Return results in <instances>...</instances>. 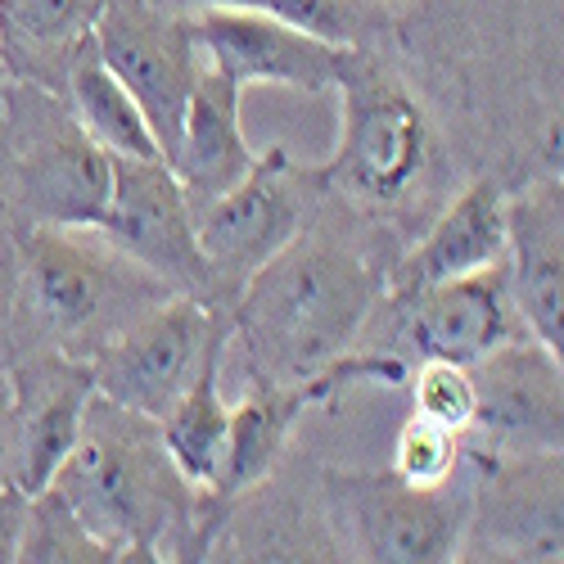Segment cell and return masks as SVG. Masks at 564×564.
Masks as SVG:
<instances>
[{
  "label": "cell",
  "mask_w": 564,
  "mask_h": 564,
  "mask_svg": "<svg viewBox=\"0 0 564 564\" xmlns=\"http://www.w3.org/2000/svg\"><path fill=\"white\" fill-rule=\"evenodd\" d=\"M389 294V267L335 230H299L262 262L230 303V335L245 344L249 375L299 384L330 366Z\"/></svg>",
  "instance_id": "cell-1"
},
{
  "label": "cell",
  "mask_w": 564,
  "mask_h": 564,
  "mask_svg": "<svg viewBox=\"0 0 564 564\" xmlns=\"http://www.w3.org/2000/svg\"><path fill=\"white\" fill-rule=\"evenodd\" d=\"M51 488L118 560H185L204 497L181 479L154 420L100 393Z\"/></svg>",
  "instance_id": "cell-2"
},
{
  "label": "cell",
  "mask_w": 564,
  "mask_h": 564,
  "mask_svg": "<svg viewBox=\"0 0 564 564\" xmlns=\"http://www.w3.org/2000/svg\"><path fill=\"white\" fill-rule=\"evenodd\" d=\"M19 312L32 335L59 352L90 357L122 325L159 307L163 280L118 253L100 230L82 226H23L19 235Z\"/></svg>",
  "instance_id": "cell-3"
},
{
  "label": "cell",
  "mask_w": 564,
  "mask_h": 564,
  "mask_svg": "<svg viewBox=\"0 0 564 564\" xmlns=\"http://www.w3.org/2000/svg\"><path fill=\"white\" fill-rule=\"evenodd\" d=\"M339 90V145L321 163L325 191L366 213H398L438 167V131L415 90L375 59V45L348 51Z\"/></svg>",
  "instance_id": "cell-4"
},
{
  "label": "cell",
  "mask_w": 564,
  "mask_h": 564,
  "mask_svg": "<svg viewBox=\"0 0 564 564\" xmlns=\"http://www.w3.org/2000/svg\"><path fill=\"white\" fill-rule=\"evenodd\" d=\"M109 191L113 154L77 127L64 96L14 77L0 150V199L14 208L19 226L96 230Z\"/></svg>",
  "instance_id": "cell-5"
},
{
  "label": "cell",
  "mask_w": 564,
  "mask_h": 564,
  "mask_svg": "<svg viewBox=\"0 0 564 564\" xmlns=\"http://www.w3.org/2000/svg\"><path fill=\"white\" fill-rule=\"evenodd\" d=\"M469 492L456 475L438 488H415L393 469H325V510L352 560L443 564L460 560Z\"/></svg>",
  "instance_id": "cell-6"
},
{
  "label": "cell",
  "mask_w": 564,
  "mask_h": 564,
  "mask_svg": "<svg viewBox=\"0 0 564 564\" xmlns=\"http://www.w3.org/2000/svg\"><path fill=\"white\" fill-rule=\"evenodd\" d=\"M321 199H330L321 167H303L290 159V150L271 145L226 195L199 208L195 235L213 280V307L230 312L245 280L285 249L303 226H312Z\"/></svg>",
  "instance_id": "cell-7"
},
{
  "label": "cell",
  "mask_w": 564,
  "mask_h": 564,
  "mask_svg": "<svg viewBox=\"0 0 564 564\" xmlns=\"http://www.w3.org/2000/svg\"><path fill=\"white\" fill-rule=\"evenodd\" d=\"M230 335V312L208 307L195 294H167L159 307L140 312L131 325L96 348L90 361V380L96 393L159 420L199 375L204 357Z\"/></svg>",
  "instance_id": "cell-8"
},
{
  "label": "cell",
  "mask_w": 564,
  "mask_h": 564,
  "mask_svg": "<svg viewBox=\"0 0 564 564\" xmlns=\"http://www.w3.org/2000/svg\"><path fill=\"white\" fill-rule=\"evenodd\" d=\"M90 41L105 68L135 96L159 140V154L172 159L185 105L204 68L195 14L176 10L172 0H105Z\"/></svg>",
  "instance_id": "cell-9"
},
{
  "label": "cell",
  "mask_w": 564,
  "mask_h": 564,
  "mask_svg": "<svg viewBox=\"0 0 564 564\" xmlns=\"http://www.w3.org/2000/svg\"><path fill=\"white\" fill-rule=\"evenodd\" d=\"M96 230L118 253L154 271L167 290L195 294L213 307V280L199 253L195 208L163 159H113V191Z\"/></svg>",
  "instance_id": "cell-10"
},
{
  "label": "cell",
  "mask_w": 564,
  "mask_h": 564,
  "mask_svg": "<svg viewBox=\"0 0 564 564\" xmlns=\"http://www.w3.org/2000/svg\"><path fill=\"white\" fill-rule=\"evenodd\" d=\"M469 492L460 560H560V452L484 456Z\"/></svg>",
  "instance_id": "cell-11"
},
{
  "label": "cell",
  "mask_w": 564,
  "mask_h": 564,
  "mask_svg": "<svg viewBox=\"0 0 564 564\" xmlns=\"http://www.w3.org/2000/svg\"><path fill=\"white\" fill-rule=\"evenodd\" d=\"M475 380V425L484 456H533L564 443V380L560 357L533 335H520L469 366Z\"/></svg>",
  "instance_id": "cell-12"
},
{
  "label": "cell",
  "mask_w": 564,
  "mask_h": 564,
  "mask_svg": "<svg viewBox=\"0 0 564 564\" xmlns=\"http://www.w3.org/2000/svg\"><path fill=\"white\" fill-rule=\"evenodd\" d=\"M96 398L90 361L41 348L10 370V488L36 497L77 447L86 402Z\"/></svg>",
  "instance_id": "cell-13"
},
{
  "label": "cell",
  "mask_w": 564,
  "mask_h": 564,
  "mask_svg": "<svg viewBox=\"0 0 564 564\" xmlns=\"http://www.w3.org/2000/svg\"><path fill=\"white\" fill-rule=\"evenodd\" d=\"M195 41L208 68H217L235 86H290V90H335L352 45L321 41L285 19L258 10H199Z\"/></svg>",
  "instance_id": "cell-14"
},
{
  "label": "cell",
  "mask_w": 564,
  "mask_h": 564,
  "mask_svg": "<svg viewBox=\"0 0 564 564\" xmlns=\"http://www.w3.org/2000/svg\"><path fill=\"white\" fill-rule=\"evenodd\" d=\"M393 303L406 307V339L420 357L475 366L492 348L529 335L510 299L506 258L469 275H452L443 285H430L411 299H393Z\"/></svg>",
  "instance_id": "cell-15"
},
{
  "label": "cell",
  "mask_w": 564,
  "mask_h": 564,
  "mask_svg": "<svg viewBox=\"0 0 564 564\" xmlns=\"http://www.w3.org/2000/svg\"><path fill=\"white\" fill-rule=\"evenodd\" d=\"M506 280L524 330L564 352V185L533 181L520 199H506Z\"/></svg>",
  "instance_id": "cell-16"
},
{
  "label": "cell",
  "mask_w": 564,
  "mask_h": 564,
  "mask_svg": "<svg viewBox=\"0 0 564 564\" xmlns=\"http://www.w3.org/2000/svg\"><path fill=\"white\" fill-rule=\"evenodd\" d=\"M506 258V195L492 176H475L420 235V245L389 267V303L411 299L452 275H469Z\"/></svg>",
  "instance_id": "cell-17"
},
{
  "label": "cell",
  "mask_w": 564,
  "mask_h": 564,
  "mask_svg": "<svg viewBox=\"0 0 564 564\" xmlns=\"http://www.w3.org/2000/svg\"><path fill=\"white\" fill-rule=\"evenodd\" d=\"M240 96L245 90L226 82L217 68H199V82L191 90V105L181 118V135L176 150L167 159V167L176 172L191 208H208L217 195H226L235 181L253 167V145L245 140L240 127Z\"/></svg>",
  "instance_id": "cell-18"
},
{
  "label": "cell",
  "mask_w": 564,
  "mask_h": 564,
  "mask_svg": "<svg viewBox=\"0 0 564 564\" xmlns=\"http://www.w3.org/2000/svg\"><path fill=\"white\" fill-rule=\"evenodd\" d=\"M307 406H316L312 384H262L253 380L249 393L230 406V434H226V460L217 488L208 497L217 501H235L253 492L258 484H267L275 475V465L285 460V447L299 430V420L307 415Z\"/></svg>",
  "instance_id": "cell-19"
},
{
  "label": "cell",
  "mask_w": 564,
  "mask_h": 564,
  "mask_svg": "<svg viewBox=\"0 0 564 564\" xmlns=\"http://www.w3.org/2000/svg\"><path fill=\"white\" fill-rule=\"evenodd\" d=\"M105 0H0V55L10 77L64 90L73 55L90 41Z\"/></svg>",
  "instance_id": "cell-20"
},
{
  "label": "cell",
  "mask_w": 564,
  "mask_h": 564,
  "mask_svg": "<svg viewBox=\"0 0 564 564\" xmlns=\"http://www.w3.org/2000/svg\"><path fill=\"white\" fill-rule=\"evenodd\" d=\"M230 339V335H226ZM226 339L204 357L199 375L185 389L154 425H159V438L172 456V465L181 469V479L199 488V492H213L217 488V475H221V460H226V434H230V406L221 398V357H226Z\"/></svg>",
  "instance_id": "cell-21"
},
{
  "label": "cell",
  "mask_w": 564,
  "mask_h": 564,
  "mask_svg": "<svg viewBox=\"0 0 564 564\" xmlns=\"http://www.w3.org/2000/svg\"><path fill=\"white\" fill-rule=\"evenodd\" d=\"M59 96H64L68 113L77 118V127L96 140V145H105L113 159H163L135 96L105 68V59L96 55V41H86L73 55Z\"/></svg>",
  "instance_id": "cell-22"
},
{
  "label": "cell",
  "mask_w": 564,
  "mask_h": 564,
  "mask_svg": "<svg viewBox=\"0 0 564 564\" xmlns=\"http://www.w3.org/2000/svg\"><path fill=\"white\" fill-rule=\"evenodd\" d=\"M191 10H258L271 19H285L321 41L335 45H352V51H366L375 45V36L384 32V0H185Z\"/></svg>",
  "instance_id": "cell-23"
},
{
  "label": "cell",
  "mask_w": 564,
  "mask_h": 564,
  "mask_svg": "<svg viewBox=\"0 0 564 564\" xmlns=\"http://www.w3.org/2000/svg\"><path fill=\"white\" fill-rule=\"evenodd\" d=\"M10 560H118L96 533H86L82 520L64 506L55 488H45L23 501L19 533Z\"/></svg>",
  "instance_id": "cell-24"
},
{
  "label": "cell",
  "mask_w": 564,
  "mask_h": 564,
  "mask_svg": "<svg viewBox=\"0 0 564 564\" xmlns=\"http://www.w3.org/2000/svg\"><path fill=\"white\" fill-rule=\"evenodd\" d=\"M406 384H411L415 415L434 420V425L452 434H469V425H475V380H469V366L443 361V357H420Z\"/></svg>",
  "instance_id": "cell-25"
},
{
  "label": "cell",
  "mask_w": 564,
  "mask_h": 564,
  "mask_svg": "<svg viewBox=\"0 0 564 564\" xmlns=\"http://www.w3.org/2000/svg\"><path fill=\"white\" fill-rule=\"evenodd\" d=\"M393 475L415 484V488H438L460 469V434L434 425L425 415H411L398 430L393 443Z\"/></svg>",
  "instance_id": "cell-26"
},
{
  "label": "cell",
  "mask_w": 564,
  "mask_h": 564,
  "mask_svg": "<svg viewBox=\"0 0 564 564\" xmlns=\"http://www.w3.org/2000/svg\"><path fill=\"white\" fill-rule=\"evenodd\" d=\"M10 68H6V55H0V150H6V118H10Z\"/></svg>",
  "instance_id": "cell-27"
},
{
  "label": "cell",
  "mask_w": 564,
  "mask_h": 564,
  "mask_svg": "<svg viewBox=\"0 0 564 564\" xmlns=\"http://www.w3.org/2000/svg\"><path fill=\"white\" fill-rule=\"evenodd\" d=\"M0 240H6V199H0Z\"/></svg>",
  "instance_id": "cell-28"
},
{
  "label": "cell",
  "mask_w": 564,
  "mask_h": 564,
  "mask_svg": "<svg viewBox=\"0 0 564 564\" xmlns=\"http://www.w3.org/2000/svg\"><path fill=\"white\" fill-rule=\"evenodd\" d=\"M389 6H393V0H389Z\"/></svg>",
  "instance_id": "cell-29"
}]
</instances>
